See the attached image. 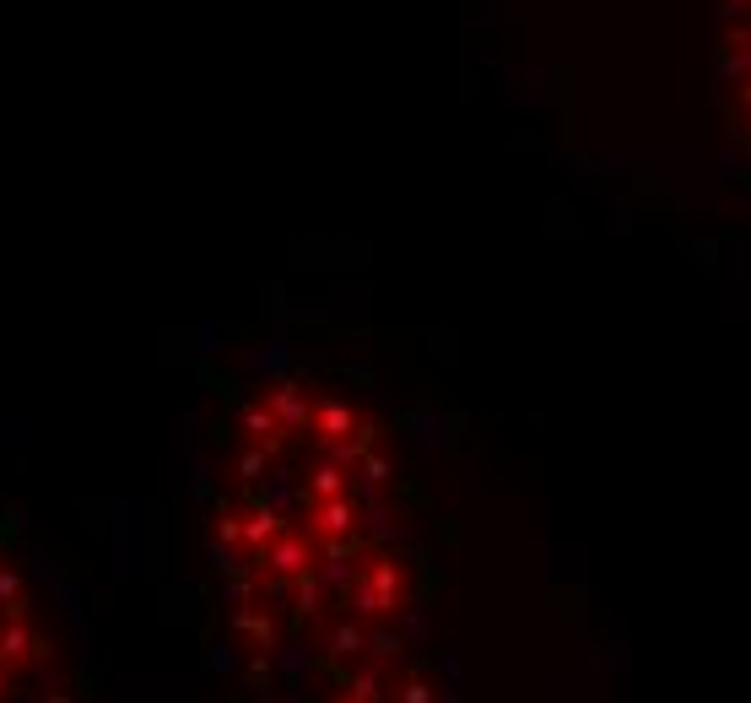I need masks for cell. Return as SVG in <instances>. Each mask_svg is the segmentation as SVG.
Instances as JSON below:
<instances>
[{
    "label": "cell",
    "instance_id": "6da1fadb",
    "mask_svg": "<svg viewBox=\"0 0 751 703\" xmlns=\"http://www.w3.org/2000/svg\"><path fill=\"white\" fill-rule=\"evenodd\" d=\"M724 60H730V92L746 103L751 125V0H724Z\"/></svg>",
    "mask_w": 751,
    "mask_h": 703
}]
</instances>
